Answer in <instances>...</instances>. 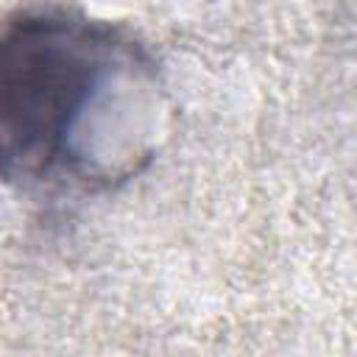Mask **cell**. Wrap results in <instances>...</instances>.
I'll return each mask as SVG.
<instances>
[{"label":"cell","instance_id":"1","mask_svg":"<svg viewBox=\"0 0 357 357\" xmlns=\"http://www.w3.org/2000/svg\"><path fill=\"white\" fill-rule=\"evenodd\" d=\"M170 128L156 56L73 6L0 20V181L28 195H100L137 178Z\"/></svg>","mask_w":357,"mask_h":357}]
</instances>
